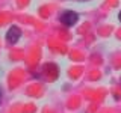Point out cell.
<instances>
[{
	"label": "cell",
	"instance_id": "1",
	"mask_svg": "<svg viewBox=\"0 0 121 113\" xmlns=\"http://www.w3.org/2000/svg\"><path fill=\"white\" fill-rule=\"evenodd\" d=\"M77 20H79V15L74 11H65V12H62V15H60V23L68 26V27L74 26L77 23Z\"/></svg>",
	"mask_w": 121,
	"mask_h": 113
},
{
	"label": "cell",
	"instance_id": "2",
	"mask_svg": "<svg viewBox=\"0 0 121 113\" xmlns=\"http://www.w3.org/2000/svg\"><path fill=\"white\" fill-rule=\"evenodd\" d=\"M20 36H21V30L17 27V26H11L9 30L6 32V39L9 41L11 44H15L18 39H20Z\"/></svg>",
	"mask_w": 121,
	"mask_h": 113
},
{
	"label": "cell",
	"instance_id": "3",
	"mask_svg": "<svg viewBox=\"0 0 121 113\" xmlns=\"http://www.w3.org/2000/svg\"><path fill=\"white\" fill-rule=\"evenodd\" d=\"M2 98H3V92H2V88H0V103H2Z\"/></svg>",
	"mask_w": 121,
	"mask_h": 113
},
{
	"label": "cell",
	"instance_id": "4",
	"mask_svg": "<svg viewBox=\"0 0 121 113\" xmlns=\"http://www.w3.org/2000/svg\"><path fill=\"white\" fill-rule=\"evenodd\" d=\"M118 18H120V21H121V12H120V15H118Z\"/></svg>",
	"mask_w": 121,
	"mask_h": 113
}]
</instances>
